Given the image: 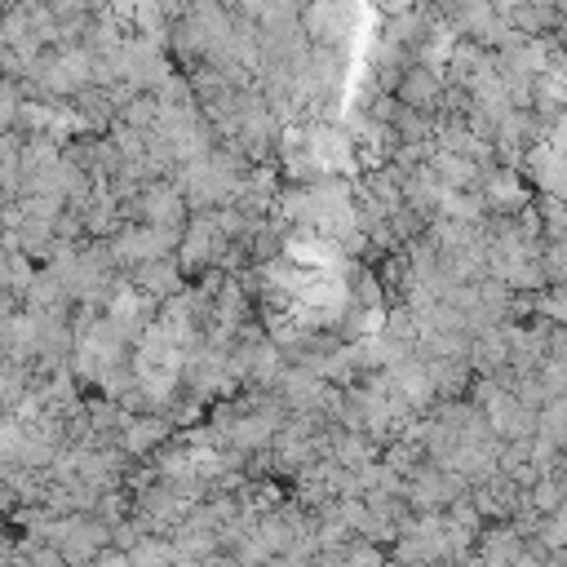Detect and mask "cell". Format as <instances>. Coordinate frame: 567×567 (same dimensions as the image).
Instances as JSON below:
<instances>
[{
  "label": "cell",
  "mask_w": 567,
  "mask_h": 567,
  "mask_svg": "<svg viewBox=\"0 0 567 567\" xmlns=\"http://www.w3.org/2000/svg\"><path fill=\"white\" fill-rule=\"evenodd\" d=\"M297 27L310 44L346 53V40L354 31V0H306L297 9Z\"/></svg>",
  "instance_id": "cell-1"
},
{
  "label": "cell",
  "mask_w": 567,
  "mask_h": 567,
  "mask_svg": "<svg viewBox=\"0 0 567 567\" xmlns=\"http://www.w3.org/2000/svg\"><path fill=\"white\" fill-rule=\"evenodd\" d=\"M399 102L412 106V111H434L439 97H443V71L439 66H425V62H408L399 84H394Z\"/></svg>",
  "instance_id": "cell-2"
},
{
  "label": "cell",
  "mask_w": 567,
  "mask_h": 567,
  "mask_svg": "<svg viewBox=\"0 0 567 567\" xmlns=\"http://www.w3.org/2000/svg\"><path fill=\"white\" fill-rule=\"evenodd\" d=\"M182 284V275H177V266L173 261H164V257H155V261H142L137 266V288L142 292H151V297H164V292H173Z\"/></svg>",
  "instance_id": "cell-3"
},
{
  "label": "cell",
  "mask_w": 567,
  "mask_h": 567,
  "mask_svg": "<svg viewBox=\"0 0 567 567\" xmlns=\"http://www.w3.org/2000/svg\"><path fill=\"white\" fill-rule=\"evenodd\" d=\"M230 18H244V22H257L261 18V0H217Z\"/></svg>",
  "instance_id": "cell-4"
}]
</instances>
